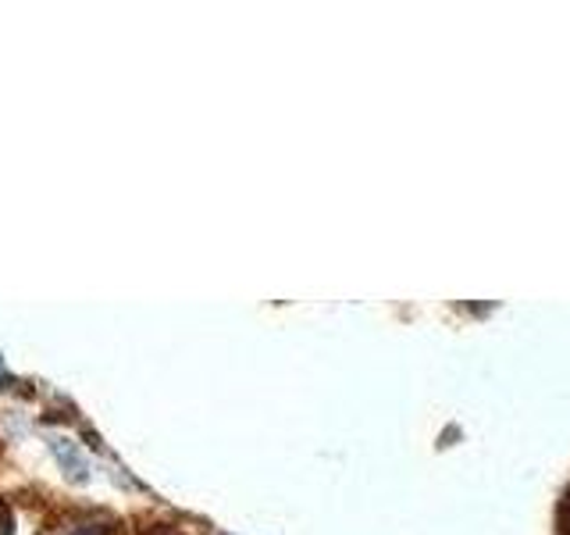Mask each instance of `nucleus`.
I'll list each match as a JSON object with an SVG mask.
<instances>
[]
</instances>
